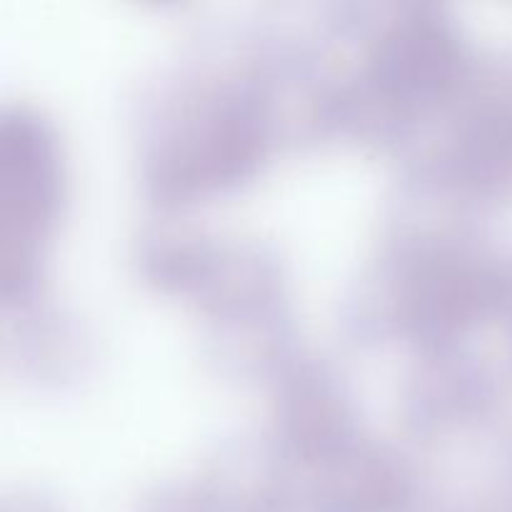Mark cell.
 Masks as SVG:
<instances>
[{
    "mask_svg": "<svg viewBox=\"0 0 512 512\" xmlns=\"http://www.w3.org/2000/svg\"><path fill=\"white\" fill-rule=\"evenodd\" d=\"M63 198L58 140L28 108L0 120V278L5 298L25 300L35 288L40 250Z\"/></svg>",
    "mask_w": 512,
    "mask_h": 512,
    "instance_id": "cell-2",
    "label": "cell"
},
{
    "mask_svg": "<svg viewBox=\"0 0 512 512\" xmlns=\"http://www.w3.org/2000/svg\"><path fill=\"white\" fill-rule=\"evenodd\" d=\"M135 512H233L230 493L215 485H170L155 490Z\"/></svg>",
    "mask_w": 512,
    "mask_h": 512,
    "instance_id": "cell-3",
    "label": "cell"
},
{
    "mask_svg": "<svg viewBox=\"0 0 512 512\" xmlns=\"http://www.w3.org/2000/svg\"><path fill=\"white\" fill-rule=\"evenodd\" d=\"M150 150L148 183L163 200L223 190L248 178L273 140L270 90L245 73L190 95Z\"/></svg>",
    "mask_w": 512,
    "mask_h": 512,
    "instance_id": "cell-1",
    "label": "cell"
},
{
    "mask_svg": "<svg viewBox=\"0 0 512 512\" xmlns=\"http://www.w3.org/2000/svg\"><path fill=\"white\" fill-rule=\"evenodd\" d=\"M3 512H60L50 500L38 498V495H20L15 500H5Z\"/></svg>",
    "mask_w": 512,
    "mask_h": 512,
    "instance_id": "cell-4",
    "label": "cell"
}]
</instances>
